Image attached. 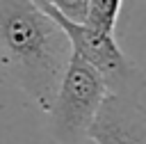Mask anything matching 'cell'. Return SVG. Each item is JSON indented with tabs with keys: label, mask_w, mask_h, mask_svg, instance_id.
Instances as JSON below:
<instances>
[{
	"label": "cell",
	"mask_w": 146,
	"mask_h": 144,
	"mask_svg": "<svg viewBox=\"0 0 146 144\" xmlns=\"http://www.w3.org/2000/svg\"><path fill=\"white\" fill-rule=\"evenodd\" d=\"M123 0H89V11H87V25H94L103 32L114 34L119 14H121Z\"/></svg>",
	"instance_id": "obj_5"
},
{
	"label": "cell",
	"mask_w": 146,
	"mask_h": 144,
	"mask_svg": "<svg viewBox=\"0 0 146 144\" xmlns=\"http://www.w3.org/2000/svg\"><path fill=\"white\" fill-rule=\"evenodd\" d=\"M105 96L107 85L100 73L71 53L48 107L52 137L62 144H78L84 139L87 128L91 126Z\"/></svg>",
	"instance_id": "obj_2"
},
{
	"label": "cell",
	"mask_w": 146,
	"mask_h": 144,
	"mask_svg": "<svg viewBox=\"0 0 146 144\" xmlns=\"http://www.w3.org/2000/svg\"><path fill=\"white\" fill-rule=\"evenodd\" d=\"M87 137L94 144H146V107L139 94L107 91Z\"/></svg>",
	"instance_id": "obj_4"
},
{
	"label": "cell",
	"mask_w": 146,
	"mask_h": 144,
	"mask_svg": "<svg viewBox=\"0 0 146 144\" xmlns=\"http://www.w3.org/2000/svg\"><path fill=\"white\" fill-rule=\"evenodd\" d=\"M57 14L73 23H87V11H89V0H46Z\"/></svg>",
	"instance_id": "obj_6"
},
{
	"label": "cell",
	"mask_w": 146,
	"mask_h": 144,
	"mask_svg": "<svg viewBox=\"0 0 146 144\" xmlns=\"http://www.w3.org/2000/svg\"><path fill=\"white\" fill-rule=\"evenodd\" d=\"M68 57L64 30L34 0H0V69L43 112Z\"/></svg>",
	"instance_id": "obj_1"
},
{
	"label": "cell",
	"mask_w": 146,
	"mask_h": 144,
	"mask_svg": "<svg viewBox=\"0 0 146 144\" xmlns=\"http://www.w3.org/2000/svg\"><path fill=\"white\" fill-rule=\"evenodd\" d=\"M34 2L64 30V34L71 43V53L82 57L89 66H94L100 73V78L107 85V91L125 94V91H132L135 82L139 85V71L123 55L114 34L103 32L87 23H73V21L64 18L62 14H57L46 0H34Z\"/></svg>",
	"instance_id": "obj_3"
}]
</instances>
